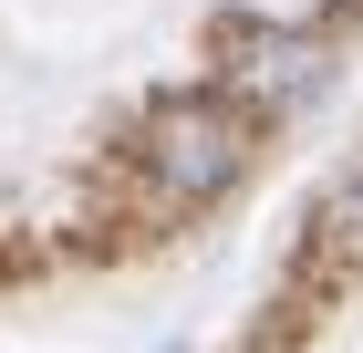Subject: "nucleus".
<instances>
[{
	"mask_svg": "<svg viewBox=\"0 0 363 353\" xmlns=\"http://www.w3.org/2000/svg\"><path fill=\"white\" fill-rule=\"evenodd\" d=\"M311 239L333 249V260H363V156L333 166V188L311 197Z\"/></svg>",
	"mask_w": 363,
	"mask_h": 353,
	"instance_id": "nucleus-3",
	"label": "nucleus"
},
{
	"mask_svg": "<svg viewBox=\"0 0 363 353\" xmlns=\"http://www.w3.org/2000/svg\"><path fill=\"white\" fill-rule=\"evenodd\" d=\"M135 166H145V197H156V208H218V197L259 166V114L239 104L228 83H177V94L145 104Z\"/></svg>",
	"mask_w": 363,
	"mask_h": 353,
	"instance_id": "nucleus-1",
	"label": "nucleus"
},
{
	"mask_svg": "<svg viewBox=\"0 0 363 353\" xmlns=\"http://www.w3.org/2000/svg\"><path fill=\"white\" fill-rule=\"evenodd\" d=\"M333 73H342V53L322 42V31H301V21H228L218 83L259 114V125H280V114L322 104V94H333Z\"/></svg>",
	"mask_w": 363,
	"mask_h": 353,
	"instance_id": "nucleus-2",
	"label": "nucleus"
}]
</instances>
